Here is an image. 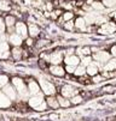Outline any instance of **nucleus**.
I'll use <instances>...</instances> for the list:
<instances>
[{"label":"nucleus","instance_id":"f257e3e1","mask_svg":"<svg viewBox=\"0 0 116 121\" xmlns=\"http://www.w3.org/2000/svg\"><path fill=\"white\" fill-rule=\"evenodd\" d=\"M97 34L102 36H112L114 34H116V21H108L106 23L99 25L97 28Z\"/></svg>","mask_w":116,"mask_h":121},{"label":"nucleus","instance_id":"f03ea898","mask_svg":"<svg viewBox=\"0 0 116 121\" xmlns=\"http://www.w3.org/2000/svg\"><path fill=\"white\" fill-rule=\"evenodd\" d=\"M29 103V106L31 108H34L36 110H44L46 108V102L44 101V96L42 94H38V95H34V96H31L28 101Z\"/></svg>","mask_w":116,"mask_h":121},{"label":"nucleus","instance_id":"7ed1b4c3","mask_svg":"<svg viewBox=\"0 0 116 121\" xmlns=\"http://www.w3.org/2000/svg\"><path fill=\"white\" fill-rule=\"evenodd\" d=\"M12 85L16 88V90H17V92H18V95H20L21 98H25L29 95V91L27 89V86H25L24 82L21 78H18V77L12 78Z\"/></svg>","mask_w":116,"mask_h":121},{"label":"nucleus","instance_id":"20e7f679","mask_svg":"<svg viewBox=\"0 0 116 121\" xmlns=\"http://www.w3.org/2000/svg\"><path fill=\"white\" fill-rule=\"evenodd\" d=\"M92 58H93L94 61H97V62H99V64H102V65L104 66V65L112 58V55H111V53H110V50L103 48L102 50H99L98 53L92 54Z\"/></svg>","mask_w":116,"mask_h":121},{"label":"nucleus","instance_id":"39448f33","mask_svg":"<svg viewBox=\"0 0 116 121\" xmlns=\"http://www.w3.org/2000/svg\"><path fill=\"white\" fill-rule=\"evenodd\" d=\"M64 58H65L64 49L57 48L50 53V65H61L64 61Z\"/></svg>","mask_w":116,"mask_h":121},{"label":"nucleus","instance_id":"423d86ee","mask_svg":"<svg viewBox=\"0 0 116 121\" xmlns=\"http://www.w3.org/2000/svg\"><path fill=\"white\" fill-rule=\"evenodd\" d=\"M39 84H40V88L42 90V92L47 96H51V95H55L56 94V88H55V85L53 83H51L48 79L41 77L39 79Z\"/></svg>","mask_w":116,"mask_h":121},{"label":"nucleus","instance_id":"0eeeda50","mask_svg":"<svg viewBox=\"0 0 116 121\" xmlns=\"http://www.w3.org/2000/svg\"><path fill=\"white\" fill-rule=\"evenodd\" d=\"M48 72L53 77H57V78H64L65 74H67L65 67L63 65H50L48 66Z\"/></svg>","mask_w":116,"mask_h":121},{"label":"nucleus","instance_id":"6e6552de","mask_svg":"<svg viewBox=\"0 0 116 121\" xmlns=\"http://www.w3.org/2000/svg\"><path fill=\"white\" fill-rule=\"evenodd\" d=\"M77 94H79V89L74 88L71 84H64L61 88V95L67 98H71L73 96H75Z\"/></svg>","mask_w":116,"mask_h":121},{"label":"nucleus","instance_id":"1a4fd4ad","mask_svg":"<svg viewBox=\"0 0 116 121\" xmlns=\"http://www.w3.org/2000/svg\"><path fill=\"white\" fill-rule=\"evenodd\" d=\"M75 28H76V32H87V22L85 19V17L84 16H81V14H77L75 17Z\"/></svg>","mask_w":116,"mask_h":121},{"label":"nucleus","instance_id":"9d476101","mask_svg":"<svg viewBox=\"0 0 116 121\" xmlns=\"http://www.w3.org/2000/svg\"><path fill=\"white\" fill-rule=\"evenodd\" d=\"M86 70H87V76H88V77H93V76H96V74H98V73H101V71L103 70V65L93 60V61L86 67Z\"/></svg>","mask_w":116,"mask_h":121},{"label":"nucleus","instance_id":"9b49d317","mask_svg":"<svg viewBox=\"0 0 116 121\" xmlns=\"http://www.w3.org/2000/svg\"><path fill=\"white\" fill-rule=\"evenodd\" d=\"M15 32H17L18 35H21L24 40L29 36V32H28V25L24 22H17L15 25Z\"/></svg>","mask_w":116,"mask_h":121},{"label":"nucleus","instance_id":"f8f14e48","mask_svg":"<svg viewBox=\"0 0 116 121\" xmlns=\"http://www.w3.org/2000/svg\"><path fill=\"white\" fill-rule=\"evenodd\" d=\"M23 37L21 35H18L17 32H12V34H9V37H7V41L10 44H12L13 47H21L22 43H23Z\"/></svg>","mask_w":116,"mask_h":121},{"label":"nucleus","instance_id":"ddd939ff","mask_svg":"<svg viewBox=\"0 0 116 121\" xmlns=\"http://www.w3.org/2000/svg\"><path fill=\"white\" fill-rule=\"evenodd\" d=\"M11 55V50L9 41H0V59H9Z\"/></svg>","mask_w":116,"mask_h":121},{"label":"nucleus","instance_id":"4468645a","mask_svg":"<svg viewBox=\"0 0 116 121\" xmlns=\"http://www.w3.org/2000/svg\"><path fill=\"white\" fill-rule=\"evenodd\" d=\"M75 54L79 55L80 58H84V56H87V55H92L91 46H88V44H86V46H76Z\"/></svg>","mask_w":116,"mask_h":121},{"label":"nucleus","instance_id":"2eb2a0df","mask_svg":"<svg viewBox=\"0 0 116 121\" xmlns=\"http://www.w3.org/2000/svg\"><path fill=\"white\" fill-rule=\"evenodd\" d=\"M80 61H81V58L76 54H73V55H67L64 58V65H71V66H79L80 65Z\"/></svg>","mask_w":116,"mask_h":121},{"label":"nucleus","instance_id":"dca6fc26","mask_svg":"<svg viewBox=\"0 0 116 121\" xmlns=\"http://www.w3.org/2000/svg\"><path fill=\"white\" fill-rule=\"evenodd\" d=\"M40 84H38L35 80H30L28 83V91L31 96H34V95H38L40 94Z\"/></svg>","mask_w":116,"mask_h":121},{"label":"nucleus","instance_id":"f3484780","mask_svg":"<svg viewBox=\"0 0 116 121\" xmlns=\"http://www.w3.org/2000/svg\"><path fill=\"white\" fill-rule=\"evenodd\" d=\"M11 99H16V98H17V90H16V88H15V86L13 85H5L4 86V90H3Z\"/></svg>","mask_w":116,"mask_h":121},{"label":"nucleus","instance_id":"a211bd4d","mask_svg":"<svg viewBox=\"0 0 116 121\" xmlns=\"http://www.w3.org/2000/svg\"><path fill=\"white\" fill-rule=\"evenodd\" d=\"M28 32H29V36H30V37L35 39V37H38V36L40 35V28H39L36 24L31 23V24L28 25Z\"/></svg>","mask_w":116,"mask_h":121},{"label":"nucleus","instance_id":"6ab92c4d","mask_svg":"<svg viewBox=\"0 0 116 121\" xmlns=\"http://www.w3.org/2000/svg\"><path fill=\"white\" fill-rule=\"evenodd\" d=\"M11 104V98L4 92H0V108H7Z\"/></svg>","mask_w":116,"mask_h":121},{"label":"nucleus","instance_id":"aec40b11","mask_svg":"<svg viewBox=\"0 0 116 121\" xmlns=\"http://www.w3.org/2000/svg\"><path fill=\"white\" fill-rule=\"evenodd\" d=\"M46 103H47L48 107H51V108H53V109H57V108L61 107V106H59V102H58V98L55 97V95L48 96L47 99H46Z\"/></svg>","mask_w":116,"mask_h":121},{"label":"nucleus","instance_id":"412c9836","mask_svg":"<svg viewBox=\"0 0 116 121\" xmlns=\"http://www.w3.org/2000/svg\"><path fill=\"white\" fill-rule=\"evenodd\" d=\"M23 49L21 48V47H13L12 49H11V56L15 59V60H20V59H22V56H23Z\"/></svg>","mask_w":116,"mask_h":121},{"label":"nucleus","instance_id":"4be33fe9","mask_svg":"<svg viewBox=\"0 0 116 121\" xmlns=\"http://www.w3.org/2000/svg\"><path fill=\"white\" fill-rule=\"evenodd\" d=\"M62 28L63 30L68 31V32H76V28H75V22L74 19L73 21H68V22H64L62 24Z\"/></svg>","mask_w":116,"mask_h":121},{"label":"nucleus","instance_id":"5701e85b","mask_svg":"<svg viewBox=\"0 0 116 121\" xmlns=\"http://www.w3.org/2000/svg\"><path fill=\"white\" fill-rule=\"evenodd\" d=\"M58 98V102H59V106L62 107V108H69V107H71L73 104H71V101L69 99V98H67V97H64V96H58L57 97Z\"/></svg>","mask_w":116,"mask_h":121},{"label":"nucleus","instance_id":"b1692460","mask_svg":"<svg viewBox=\"0 0 116 121\" xmlns=\"http://www.w3.org/2000/svg\"><path fill=\"white\" fill-rule=\"evenodd\" d=\"M87 74V70H86V66H84V65H79V66H76V70H75V72H74V76L76 77V78H79V77H82V76H86Z\"/></svg>","mask_w":116,"mask_h":121},{"label":"nucleus","instance_id":"393cba45","mask_svg":"<svg viewBox=\"0 0 116 121\" xmlns=\"http://www.w3.org/2000/svg\"><path fill=\"white\" fill-rule=\"evenodd\" d=\"M76 12L75 11H64L63 14H62V18L64 22H68V21H73L75 19V17H76Z\"/></svg>","mask_w":116,"mask_h":121},{"label":"nucleus","instance_id":"a878e982","mask_svg":"<svg viewBox=\"0 0 116 121\" xmlns=\"http://www.w3.org/2000/svg\"><path fill=\"white\" fill-rule=\"evenodd\" d=\"M16 23H17V21H16L15 16H6V18H5L6 29H9V28H15Z\"/></svg>","mask_w":116,"mask_h":121},{"label":"nucleus","instance_id":"bb28decb","mask_svg":"<svg viewBox=\"0 0 116 121\" xmlns=\"http://www.w3.org/2000/svg\"><path fill=\"white\" fill-rule=\"evenodd\" d=\"M70 101H71V104H73V106H77V104H80V103L84 102V97L77 94V95L73 96V97L70 98Z\"/></svg>","mask_w":116,"mask_h":121},{"label":"nucleus","instance_id":"cd10ccee","mask_svg":"<svg viewBox=\"0 0 116 121\" xmlns=\"http://www.w3.org/2000/svg\"><path fill=\"white\" fill-rule=\"evenodd\" d=\"M101 1L105 5L106 9H110V10L116 9V0H101Z\"/></svg>","mask_w":116,"mask_h":121},{"label":"nucleus","instance_id":"c85d7f7f","mask_svg":"<svg viewBox=\"0 0 116 121\" xmlns=\"http://www.w3.org/2000/svg\"><path fill=\"white\" fill-rule=\"evenodd\" d=\"M92 61H93V58H92V55H87V56L81 58V61H80V64L87 67V66H88V65H90Z\"/></svg>","mask_w":116,"mask_h":121},{"label":"nucleus","instance_id":"c756f323","mask_svg":"<svg viewBox=\"0 0 116 121\" xmlns=\"http://www.w3.org/2000/svg\"><path fill=\"white\" fill-rule=\"evenodd\" d=\"M91 79H92V83H99V82H103V80H105V77L102 74V73H98V74H96V76H93V77H91Z\"/></svg>","mask_w":116,"mask_h":121},{"label":"nucleus","instance_id":"7c9ffc66","mask_svg":"<svg viewBox=\"0 0 116 121\" xmlns=\"http://www.w3.org/2000/svg\"><path fill=\"white\" fill-rule=\"evenodd\" d=\"M5 31H6V25H5V21L0 17V37L5 35Z\"/></svg>","mask_w":116,"mask_h":121},{"label":"nucleus","instance_id":"2f4dec72","mask_svg":"<svg viewBox=\"0 0 116 121\" xmlns=\"http://www.w3.org/2000/svg\"><path fill=\"white\" fill-rule=\"evenodd\" d=\"M9 83V77L5 74H0V88H4Z\"/></svg>","mask_w":116,"mask_h":121},{"label":"nucleus","instance_id":"473e14b6","mask_svg":"<svg viewBox=\"0 0 116 121\" xmlns=\"http://www.w3.org/2000/svg\"><path fill=\"white\" fill-rule=\"evenodd\" d=\"M104 92H109V94H112V92H116V86L115 85H106L102 89Z\"/></svg>","mask_w":116,"mask_h":121},{"label":"nucleus","instance_id":"72a5a7b5","mask_svg":"<svg viewBox=\"0 0 116 121\" xmlns=\"http://www.w3.org/2000/svg\"><path fill=\"white\" fill-rule=\"evenodd\" d=\"M64 67H65L67 73H69V74H74V72L76 70V66H71V65H64Z\"/></svg>","mask_w":116,"mask_h":121},{"label":"nucleus","instance_id":"f704fd0d","mask_svg":"<svg viewBox=\"0 0 116 121\" xmlns=\"http://www.w3.org/2000/svg\"><path fill=\"white\" fill-rule=\"evenodd\" d=\"M108 16H109V18H110V19L116 21V9L110 10V11H109V13H108Z\"/></svg>","mask_w":116,"mask_h":121},{"label":"nucleus","instance_id":"c9c22d12","mask_svg":"<svg viewBox=\"0 0 116 121\" xmlns=\"http://www.w3.org/2000/svg\"><path fill=\"white\" fill-rule=\"evenodd\" d=\"M109 50H110V53H111L112 58H116V43L111 44V46H110V48H109Z\"/></svg>","mask_w":116,"mask_h":121},{"label":"nucleus","instance_id":"e433bc0d","mask_svg":"<svg viewBox=\"0 0 116 121\" xmlns=\"http://www.w3.org/2000/svg\"><path fill=\"white\" fill-rule=\"evenodd\" d=\"M24 41H25V44H27L28 47H31L33 44H34V39L30 37V36H28V37H27Z\"/></svg>","mask_w":116,"mask_h":121}]
</instances>
